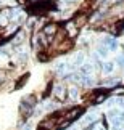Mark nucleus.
Returning a JSON list of instances; mask_svg holds the SVG:
<instances>
[{
  "label": "nucleus",
  "mask_w": 124,
  "mask_h": 130,
  "mask_svg": "<svg viewBox=\"0 0 124 130\" xmlns=\"http://www.w3.org/2000/svg\"><path fill=\"white\" fill-rule=\"evenodd\" d=\"M82 114V109L81 108H73V109H69L68 112H64V116L61 117V122H68V124H71L74 119H77L79 116Z\"/></svg>",
  "instance_id": "f257e3e1"
},
{
  "label": "nucleus",
  "mask_w": 124,
  "mask_h": 130,
  "mask_svg": "<svg viewBox=\"0 0 124 130\" xmlns=\"http://www.w3.org/2000/svg\"><path fill=\"white\" fill-rule=\"evenodd\" d=\"M71 23L74 24V27H76V29H82L89 23V16H87L86 13H79V14H76V16L73 18Z\"/></svg>",
  "instance_id": "f03ea898"
},
{
  "label": "nucleus",
  "mask_w": 124,
  "mask_h": 130,
  "mask_svg": "<svg viewBox=\"0 0 124 130\" xmlns=\"http://www.w3.org/2000/svg\"><path fill=\"white\" fill-rule=\"evenodd\" d=\"M57 32H58V26H57L55 23H48L42 29V34H44V36H45V37H52V39L57 36Z\"/></svg>",
  "instance_id": "7ed1b4c3"
},
{
  "label": "nucleus",
  "mask_w": 124,
  "mask_h": 130,
  "mask_svg": "<svg viewBox=\"0 0 124 130\" xmlns=\"http://www.w3.org/2000/svg\"><path fill=\"white\" fill-rule=\"evenodd\" d=\"M66 93H68V90L63 84H57V85L53 87V95H55L58 100H64L66 98Z\"/></svg>",
  "instance_id": "20e7f679"
},
{
  "label": "nucleus",
  "mask_w": 124,
  "mask_h": 130,
  "mask_svg": "<svg viewBox=\"0 0 124 130\" xmlns=\"http://www.w3.org/2000/svg\"><path fill=\"white\" fill-rule=\"evenodd\" d=\"M113 71H115V63H113V61H106V63L102 64V72L105 74V76L111 74Z\"/></svg>",
  "instance_id": "39448f33"
},
{
  "label": "nucleus",
  "mask_w": 124,
  "mask_h": 130,
  "mask_svg": "<svg viewBox=\"0 0 124 130\" xmlns=\"http://www.w3.org/2000/svg\"><path fill=\"white\" fill-rule=\"evenodd\" d=\"M71 47H73V42L69 40V39H66V40H63V42H60L57 45V50L58 52H68Z\"/></svg>",
  "instance_id": "423d86ee"
},
{
  "label": "nucleus",
  "mask_w": 124,
  "mask_h": 130,
  "mask_svg": "<svg viewBox=\"0 0 124 130\" xmlns=\"http://www.w3.org/2000/svg\"><path fill=\"white\" fill-rule=\"evenodd\" d=\"M92 71H93V64H92V63L82 64V68H81V76H89Z\"/></svg>",
  "instance_id": "0eeeda50"
},
{
  "label": "nucleus",
  "mask_w": 124,
  "mask_h": 130,
  "mask_svg": "<svg viewBox=\"0 0 124 130\" xmlns=\"http://www.w3.org/2000/svg\"><path fill=\"white\" fill-rule=\"evenodd\" d=\"M84 64V53H77L74 55V59H73V66H82Z\"/></svg>",
  "instance_id": "6e6552de"
},
{
  "label": "nucleus",
  "mask_w": 124,
  "mask_h": 130,
  "mask_svg": "<svg viewBox=\"0 0 124 130\" xmlns=\"http://www.w3.org/2000/svg\"><path fill=\"white\" fill-rule=\"evenodd\" d=\"M27 79H29V74H24V76H21V77H19V79H18V82H16V84H15V87H13V88H15V90H18V88H21V87L24 85V84H26V82H27Z\"/></svg>",
  "instance_id": "1a4fd4ad"
},
{
  "label": "nucleus",
  "mask_w": 124,
  "mask_h": 130,
  "mask_svg": "<svg viewBox=\"0 0 124 130\" xmlns=\"http://www.w3.org/2000/svg\"><path fill=\"white\" fill-rule=\"evenodd\" d=\"M97 56H102V58H106L108 56V48L106 47H98V50H97Z\"/></svg>",
  "instance_id": "9d476101"
},
{
  "label": "nucleus",
  "mask_w": 124,
  "mask_h": 130,
  "mask_svg": "<svg viewBox=\"0 0 124 130\" xmlns=\"http://www.w3.org/2000/svg\"><path fill=\"white\" fill-rule=\"evenodd\" d=\"M69 96H71L73 100H76V98L79 96V90H77L76 87H73L71 90H69Z\"/></svg>",
  "instance_id": "9b49d317"
},
{
  "label": "nucleus",
  "mask_w": 124,
  "mask_h": 130,
  "mask_svg": "<svg viewBox=\"0 0 124 130\" xmlns=\"http://www.w3.org/2000/svg\"><path fill=\"white\" fill-rule=\"evenodd\" d=\"M66 68H68V64H66V63H63V61L57 64V71H58V72H63V71H66Z\"/></svg>",
  "instance_id": "f8f14e48"
},
{
  "label": "nucleus",
  "mask_w": 124,
  "mask_h": 130,
  "mask_svg": "<svg viewBox=\"0 0 124 130\" xmlns=\"http://www.w3.org/2000/svg\"><path fill=\"white\" fill-rule=\"evenodd\" d=\"M116 84H118V79H108V80L103 82V85L110 87V85H116Z\"/></svg>",
  "instance_id": "ddd939ff"
},
{
  "label": "nucleus",
  "mask_w": 124,
  "mask_h": 130,
  "mask_svg": "<svg viewBox=\"0 0 124 130\" xmlns=\"http://www.w3.org/2000/svg\"><path fill=\"white\" fill-rule=\"evenodd\" d=\"M37 59H40V61H47L48 58L45 56V53H39V55H37Z\"/></svg>",
  "instance_id": "4468645a"
},
{
  "label": "nucleus",
  "mask_w": 124,
  "mask_h": 130,
  "mask_svg": "<svg viewBox=\"0 0 124 130\" xmlns=\"http://www.w3.org/2000/svg\"><path fill=\"white\" fill-rule=\"evenodd\" d=\"M118 117H119V121H121V122H124V111L119 112V116H118Z\"/></svg>",
  "instance_id": "2eb2a0df"
},
{
  "label": "nucleus",
  "mask_w": 124,
  "mask_h": 130,
  "mask_svg": "<svg viewBox=\"0 0 124 130\" xmlns=\"http://www.w3.org/2000/svg\"><path fill=\"white\" fill-rule=\"evenodd\" d=\"M0 40H2V36H0Z\"/></svg>",
  "instance_id": "dca6fc26"
}]
</instances>
